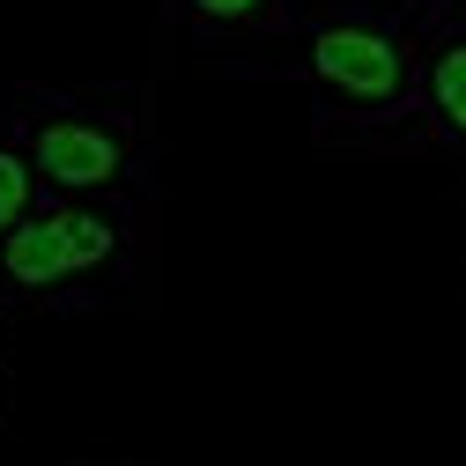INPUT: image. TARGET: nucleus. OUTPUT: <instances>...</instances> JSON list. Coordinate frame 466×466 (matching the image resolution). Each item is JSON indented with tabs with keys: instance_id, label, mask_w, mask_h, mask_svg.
<instances>
[{
	"instance_id": "nucleus-1",
	"label": "nucleus",
	"mask_w": 466,
	"mask_h": 466,
	"mask_svg": "<svg viewBox=\"0 0 466 466\" xmlns=\"http://www.w3.org/2000/svg\"><path fill=\"white\" fill-rule=\"evenodd\" d=\"M222 75L311 89L319 141L378 156L415 111V23L378 15L363 0H311L281 37L222 60Z\"/></svg>"
},
{
	"instance_id": "nucleus-2",
	"label": "nucleus",
	"mask_w": 466,
	"mask_h": 466,
	"mask_svg": "<svg viewBox=\"0 0 466 466\" xmlns=\"http://www.w3.org/2000/svg\"><path fill=\"white\" fill-rule=\"evenodd\" d=\"M8 134L45 193H111L148 200L156 186V89L148 82H104V89H8L0 96Z\"/></svg>"
},
{
	"instance_id": "nucleus-3",
	"label": "nucleus",
	"mask_w": 466,
	"mask_h": 466,
	"mask_svg": "<svg viewBox=\"0 0 466 466\" xmlns=\"http://www.w3.org/2000/svg\"><path fill=\"white\" fill-rule=\"evenodd\" d=\"M148 222L141 200L111 193H45L8 238H0V297L37 311L104 304L141 274Z\"/></svg>"
},
{
	"instance_id": "nucleus-4",
	"label": "nucleus",
	"mask_w": 466,
	"mask_h": 466,
	"mask_svg": "<svg viewBox=\"0 0 466 466\" xmlns=\"http://www.w3.org/2000/svg\"><path fill=\"white\" fill-rule=\"evenodd\" d=\"M378 156H444L466 170V8L415 23V111Z\"/></svg>"
},
{
	"instance_id": "nucleus-5",
	"label": "nucleus",
	"mask_w": 466,
	"mask_h": 466,
	"mask_svg": "<svg viewBox=\"0 0 466 466\" xmlns=\"http://www.w3.org/2000/svg\"><path fill=\"white\" fill-rule=\"evenodd\" d=\"M156 8L186 45H200L208 60H238V52L281 37L311 0H156Z\"/></svg>"
},
{
	"instance_id": "nucleus-6",
	"label": "nucleus",
	"mask_w": 466,
	"mask_h": 466,
	"mask_svg": "<svg viewBox=\"0 0 466 466\" xmlns=\"http://www.w3.org/2000/svg\"><path fill=\"white\" fill-rule=\"evenodd\" d=\"M45 200V186H37V170H30V156L8 141V134H0V238H8V229L30 215Z\"/></svg>"
},
{
	"instance_id": "nucleus-7",
	"label": "nucleus",
	"mask_w": 466,
	"mask_h": 466,
	"mask_svg": "<svg viewBox=\"0 0 466 466\" xmlns=\"http://www.w3.org/2000/svg\"><path fill=\"white\" fill-rule=\"evenodd\" d=\"M363 8L400 15V23H422V15H437V8H466V0H363Z\"/></svg>"
}]
</instances>
